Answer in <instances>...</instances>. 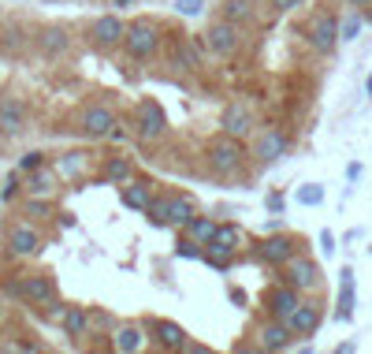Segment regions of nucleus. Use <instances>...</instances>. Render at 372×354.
Returning <instances> with one entry per match:
<instances>
[{
  "instance_id": "nucleus-20",
  "label": "nucleus",
  "mask_w": 372,
  "mask_h": 354,
  "mask_svg": "<svg viewBox=\"0 0 372 354\" xmlns=\"http://www.w3.org/2000/svg\"><path fill=\"white\" fill-rule=\"evenodd\" d=\"M257 336H261V347H264V350H287V347H290V339H294L290 324H287V321H275V317L264 324Z\"/></svg>"
},
{
  "instance_id": "nucleus-31",
  "label": "nucleus",
  "mask_w": 372,
  "mask_h": 354,
  "mask_svg": "<svg viewBox=\"0 0 372 354\" xmlns=\"http://www.w3.org/2000/svg\"><path fill=\"white\" fill-rule=\"evenodd\" d=\"M86 164V153H63L60 164H56V176H78Z\"/></svg>"
},
{
  "instance_id": "nucleus-28",
  "label": "nucleus",
  "mask_w": 372,
  "mask_h": 354,
  "mask_svg": "<svg viewBox=\"0 0 372 354\" xmlns=\"http://www.w3.org/2000/svg\"><path fill=\"white\" fill-rule=\"evenodd\" d=\"M212 231H216V220H209V216H197L194 213L190 220H186V235H190L197 246H205L212 239Z\"/></svg>"
},
{
  "instance_id": "nucleus-37",
  "label": "nucleus",
  "mask_w": 372,
  "mask_h": 354,
  "mask_svg": "<svg viewBox=\"0 0 372 354\" xmlns=\"http://www.w3.org/2000/svg\"><path fill=\"white\" fill-rule=\"evenodd\" d=\"M302 4H305V0H272V11H294Z\"/></svg>"
},
{
  "instance_id": "nucleus-26",
  "label": "nucleus",
  "mask_w": 372,
  "mask_h": 354,
  "mask_svg": "<svg viewBox=\"0 0 372 354\" xmlns=\"http://www.w3.org/2000/svg\"><path fill=\"white\" fill-rule=\"evenodd\" d=\"M153 332H156L153 343L161 350H182V343H186V332L179 329V324H171V321H156Z\"/></svg>"
},
{
  "instance_id": "nucleus-35",
  "label": "nucleus",
  "mask_w": 372,
  "mask_h": 354,
  "mask_svg": "<svg viewBox=\"0 0 372 354\" xmlns=\"http://www.w3.org/2000/svg\"><path fill=\"white\" fill-rule=\"evenodd\" d=\"M42 164H45V153L30 149V153H23V161H19V172H34V168H42Z\"/></svg>"
},
{
  "instance_id": "nucleus-10",
  "label": "nucleus",
  "mask_w": 372,
  "mask_h": 354,
  "mask_svg": "<svg viewBox=\"0 0 372 354\" xmlns=\"http://www.w3.org/2000/svg\"><path fill=\"white\" fill-rule=\"evenodd\" d=\"M321 265H316L313 257H290L287 261V283L298 287V291H316L321 287Z\"/></svg>"
},
{
  "instance_id": "nucleus-6",
  "label": "nucleus",
  "mask_w": 372,
  "mask_h": 354,
  "mask_svg": "<svg viewBox=\"0 0 372 354\" xmlns=\"http://www.w3.org/2000/svg\"><path fill=\"white\" fill-rule=\"evenodd\" d=\"M164 130H168V116H164V109H161L156 101L145 97V101L138 104V112H135V138H142V142H156V138H164Z\"/></svg>"
},
{
  "instance_id": "nucleus-18",
  "label": "nucleus",
  "mask_w": 372,
  "mask_h": 354,
  "mask_svg": "<svg viewBox=\"0 0 372 354\" xmlns=\"http://www.w3.org/2000/svg\"><path fill=\"white\" fill-rule=\"evenodd\" d=\"M257 257L264 265H287V261L294 257V243H290L287 235H272V239L257 243Z\"/></svg>"
},
{
  "instance_id": "nucleus-8",
  "label": "nucleus",
  "mask_w": 372,
  "mask_h": 354,
  "mask_svg": "<svg viewBox=\"0 0 372 354\" xmlns=\"http://www.w3.org/2000/svg\"><path fill=\"white\" fill-rule=\"evenodd\" d=\"M254 130H257V112L249 101H231L228 109H223V135L249 138Z\"/></svg>"
},
{
  "instance_id": "nucleus-27",
  "label": "nucleus",
  "mask_w": 372,
  "mask_h": 354,
  "mask_svg": "<svg viewBox=\"0 0 372 354\" xmlns=\"http://www.w3.org/2000/svg\"><path fill=\"white\" fill-rule=\"evenodd\" d=\"M153 202V183H127L123 187V205L135 209V213H145V205Z\"/></svg>"
},
{
  "instance_id": "nucleus-2",
  "label": "nucleus",
  "mask_w": 372,
  "mask_h": 354,
  "mask_svg": "<svg viewBox=\"0 0 372 354\" xmlns=\"http://www.w3.org/2000/svg\"><path fill=\"white\" fill-rule=\"evenodd\" d=\"M209 168L216 176H238L246 164V149H242V138H231V135H216L209 142Z\"/></svg>"
},
{
  "instance_id": "nucleus-30",
  "label": "nucleus",
  "mask_w": 372,
  "mask_h": 354,
  "mask_svg": "<svg viewBox=\"0 0 372 354\" xmlns=\"http://www.w3.org/2000/svg\"><path fill=\"white\" fill-rule=\"evenodd\" d=\"M339 317H354V272H342V295H339Z\"/></svg>"
},
{
  "instance_id": "nucleus-34",
  "label": "nucleus",
  "mask_w": 372,
  "mask_h": 354,
  "mask_svg": "<svg viewBox=\"0 0 372 354\" xmlns=\"http://www.w3.org/2000/svg\"><path fill=\"white\" fill-rule=\"evenodd\" d=\"M361 23H365L361 16H350L347 23H339V37H347V42H354V37L361 34Z\"/></svg>"
},
{
  "instance_id": "nucleus-16",
  "label": "nucleus",
  "mask_w": 372,
  "mask_h": 354,
  "mask_svg": "<svg viewBox=\"0 0 372 354\" xmlns=\"http://www.w3.org/2000/svg\"><path fill=\"white\" fill-rule=\"evenodd\" d=\"M197 213V202L190 194H168L164 198V228H186V220Z\"/></svg>"
},
{
  "instance_id": "nucleus-7",
  "label": "nucleus",
  "mask_w": 372,
  "mask_h": 354,
  "mask_svg": "<svg viewBox=\"0 0 372 354\" xmlns=\"http://www.w3.org/2000/svg\"><path fill=\"white\" fill-rule=\"evenodd\" d=\"M78 130L86 138H112L116 135V112L108 104H86L78 116Z\"/></svg>"
},
{
  "instance_id": "nucleus-38",
  "label": "nucleus",
  "mask_w": 372,
  "mask_h": 354,
  "mask_svg": "<svg viewBox=\"0 0 372 354\" xmlns=\"http://www.w3.org/2000/svg\"><path fill=\"white\" fill-rule=\"evenodd\" d=\"M321 243H324V250H328V254L335 250V246H331V243H335V239H331V231H324V235H321Z\"/></svg>"
},
{
  "instance_id": "nucleus-4",
  "label": "nucleus",
  "mask_w": 372,
  "mask_h": 354,
  "mask_svg": "<svg viewBox=\"0 0 372 354\" xmlns=\"http://www.w3.org/2000/svg\"><path fill=\"white\" fill-rule=\"evenodd\" d=\"M205 49L212 52V56H235V52L242 49V26L220 16L205 30Z\"/></svg>"
},
{
  "instance_id": "nucleus-21",
  "label": "nucleus",
  "mask_w": 372,
  "mask_h": 354,
  "mask_svg": "<svg viewBox=\"0 0 372 354\" xmlns=\"http://www.w3.org/2000/svg\"><path fill=\"white\" fill-rule=\"evenodd\" d=\"M171 63H175L179 71H197L202 68V45H197L194 37H179L175 52H171Z\"/></svg>"
},
{
  "instance_id": "nucleus-3",
  "label": "nucleus",
  "mask_w": 372,
  "mask_h": 354,
  "mask_svg": "<svg viewBox=\"0 0 372 354\" xmlns=\"http://www.w3.org/2000/svg\"><path fill=\"white\" fill-rule=\"evenodd\" d=\"M123 49L130 60H149L156 49H161V26L153 19H138L123 30Z\"/></svg>"
},
{
  "instance_id": "nucleus-11",
  "label": "nucleus",
  "mask_w": 372,
  "mask_h": 354,
  "mask_svg": "<svg viewBox=\"0 0 372 354\" xmlns=\"http://www.w3.org/2000/svg\"><path fill=\"white\" fill-rule=\"evenodd\" d=\"M335 42H339V19L331 16V11H321V16H313V23H309V45L328 56V52L335 49Z\"/></svg>"
},
{
  "instance_id": "nucleus-1",
  "label": "nucleus",
  "mask_w": 372,
  "mask_h": 354,
  "mask_svg": "<svg viewBox=\"0 0 372 354\" xmlns=\"http://www.w3.org/2000/svg\"><path fill=\"white\" fill-rule=\"evenodd\" d=\"M4 291H8L11 298H19V303L34 306V310L63 313V310H56V306H60V303H56V280H52L49 272H19V276L4 280Z\"/></svg>"
},
{
  "instance_id": "nucleus-32",
  "label": "nucleus",
  "mask_w": 372,
  "mask_h": 354,
  "mask_svg": "<svg viewBox=\"0 0 372 354\" xmlns=\"http://www.w3.org/2000/svg\"><path fill=\"white\" fill-rule=\"evenodd\" d=\"M298 202H302V205H321V202H324V187H321V183L302 187V190H298Z\"/></svg>"
},
{
  "instance_id": "nucleus-24",
  "label": "nucleus",
  "mask_w": 372,
  "mask_h": 354,
  "mask_svg": "<svg viewBox=\"0 0 372 354\" xmlns=\"http://www.w3.org/2000/svg\"><path fill=\"white\" fill-rule=\"evenodd\" d=\"M26 190H30V198H49L52 190H56V168H34V172H26Z\"/></svg>"
},
{
  "instance_id": "nucleus-41",
  "label": "nucleus",
  "mask_w": 372,
  "mask_h": 354,
  "mask_svg": "<svg viewBox=\"0 0 372 354\" xmlns=\"http://www.w3.org/2000/svg\"><path fill=\"white\" fill-rule=\"evenodd\" d=\"M365 90H368V94H372V75H368V78H365Z\"/></svg>"
},
{
  "instance_id": "nucleus-25",
  "label": "nucleus",
  "mask_w": 372,
  "mask_h": 354,
  "mask_svg": "<svg viewBox=\"0 0 372 354\" xmlns=\"http://www.w3.org/2000/svg\"><path fill=\"white\" fill-rule=\"evenodd\" d=\"M101 179L104 183H130L135 179V161H130V157H108V161H104V168H101Z\"/></svg>"
},
{
  "instance_id": "nucleus-22",
  "label": "nucleus",
  "mask_w": 372,
  "mask_h": 354,
  "mask_svg": "<svg viewBox=\"0 0 372 354\" xmlns=\"http://www.w3.org/2000/svg\"><path fill=\"white\" fill-rule=\"evenodd\" d=\"M112 347H116L119 354H135V350H142V347H145V329H142V324H135V321L119 324Z\"/></svg>"
},
{
  "instance_id": "nucleus-42",
  "label": "nucleus",
  "mask_w": 372,
  "mask_h": 354,
  "mask_svg": "<svg viewBox=\"0 0 372 354\" xmlns=\"http://www.w3.org/2000/svg\"><path fill=\"white\" fill-rule=\"evenodd\" d=\"M365 8H368V11H365V19H368V23H372V4H365Z\"/></svg>"
},
{
  "instance_id": "nucleus-23",
  "label": "nucleus",
  "mask_w": 372,
  "mask_h": 354,
  "mask_svg": "<svg viewBox=\"0 0 372 354\" xmlns=\"http://www.w3.org/2000/svg\"><path fill=\"white\" fill-rule=\"evenodd\" d=\"M37 45H42L45 56H63V52L71 49V34L63 30V26H45L42 37H37Z\"/></svg>"
},
{
  "instance_id": "nucleus-12",
  "label": "nucleus",
  "mask_w": 372,
  "mask_h": 354,
  "mask_svg": "<svg viewBox=\"0 0 372 354\" xmlns=\"http://www.w3.org/2000/svg\"><path fill=\"white\" fill-rule=\"evenodd\" d=\"M235 246H238V228H235V224H216V231H212V239L205 243V250H209L205 257H209L216 269H223V265H228L223 257H231V250H235Z\"/></svg>"
},
{
  "instance_id": "nucleus-5",
  "label": "nucleus",
  "mask_w": 372,
  "mask_h": 354,
  "mask_svg": "<svg viewBox=\"0 0 372 354\" xmlns=\"http://www.w3.org/2000/svg\"><path fill=\"white\" fill-rule=\"evenodd\" d=\"M4 250L11 254V257H37L45 250V239H42V231H37L34 224H26V220H16V224L8 228V235H4Z\"/></svg>"
},
{
  "instance_id": "nucleus-39",
  "label": "nucleus",
  "mask_w": 372,
  "mask_h": 354,
  "mask_svg": "<svg viewBox=\"0 0 372 354\" xmlns=\"http://www.w3.org/2000/svg\"><path fill=\"white\" fill-rule=\"evenodd\" d=\"M112 8H130V4H138V0H108Z\"/></svg>"
},
{
  "instance_id": "nucleus-13",
  "label": "nucleus",
  "mask_w": 372,
  "mask_h": 354,
  "mask_svg": "<svg viewBox=\"0 0 372 354\" xmlns=\"http://www.w3.org/2000/svg\"><path fill=\"white\" fill-rule=\"evenodd\" d=\"M298 287H290V283H279V287H272L268 295H264V310H268V317H275V321H287L290 313L298 310Z\"/></svg>"
},
{
  "instance_id": "nucleus-17",
  "label": "nucleus",
  "mask_w": 372,
  "mask_h": 354,
  "mask_svg": "<svg viewBox=\"0 0 372 354\" xmlns=\"http://www.w3.org/2000/svg\"><path fill=\"white\" fill-rule=\"evenodd\" d=\"M321 321H324V313H321L316 303H298V310L287 317V324H290L294 336H313L316 329H321Z\"/></svg>"
},
{
  "instance_id": "nucleus-19",
  "label": "nucleus",
  "mask_w": 372,
  "mask_h": 354,
  "mask_svg": "<svg viewBox=\"0 0 372 354\" xmlns=\"http://www.w3.org/2000/svg\"><path fill=\"white\" fill-rule=\"evenodd\" d=\"M60 324H63V336H71L78 343L82 336H89V310L86 306H63Z\"/></svg>"
},
{
  "instance_id": "nucleus-14",
  "label": "nucleus",
  "mask_w": 372,
  "mask_h": 354,
  "mask_svg": "<svg viewBox=\"0 0 372 354\" xmlns=\"http://www.w3.org/2000/svg\"><path fill=\"white\" fill-rule=\"evenodd\" d=\"M123 30H127V23L119 16H101L89 26V42L97 49H116V45H123Z\"/></svg>"
},
{
  "instance_id": "nucleus-36",
  "label": "nucleus",
  "mask_w": 372,
  "mask_h": 354,
  "mask_svg": "<svg viewBox=\"0 0 372 354\" xmlns=\"http://www.w3.org/2000/svg\"><path fill=\"white\" fill-rule=\"evenodd\" d=\"M52 213V205L45 202V198H30V202H26V216H37V220H42V216H49Z\"/></svg>"
},
{
  "instance_id": "nucleus-9",
  "label": "nucleus",
  "mask_w": 372,
  "mask_h": 354,
  "mask_svg": "<svg viewBox=\"0 0 372 354\" xmlns=\"http://www.w3.org/2000/svg\"><path fill=\"white\" fill-rule=\"evenodd\" d=\"M287 149H290V142H287V135H283L279 127H264V130H257V138H254V157H257L261 164H275V161H283Z\"/></svg>"
},
{
  "instance_id": "nucleus-40",
  "label": "nucleus",
  "mask_w": 372,
  "mask_h": 354,
  "mask_svg": "<svg viewBox=\"0 0 372 354\" xmlns=\"http://www.w3.org/2000/svg\"><path fill=\"white\" fill-rule=\"evenodd\" d=\"M347 4H354V8H365V4H372V0H347Z\"/></svg>"
},
{
  "instance_id": "nucleus-15",
  "label": "nucleus",
  "mask_w": 372,
  "mask_h": 354,
  "mask_svg": "<svg viewBox=\"0 0 372 354\" xmlns=\"http://www.w3.org/2000/svg\"><path fill=\"white\" fill-rule=\"evenodd\" d=\"M26 130V104L19 97H0V135L16 138Z\"/></svg>"
},
{
  "instance_id": "nucleus-33",
  "label": "nucleus",
  "mask_w": 372,
  "mask_h": 354,
  "mask_svg": "<svg viewBox=\"0 0 372 354\" xmlns=\"http://www.w3.org/2000/svg\"><path fill=\"white\" fill-rule=\"evenodd\" d=\"M175 11L186 16V19H197L205 11V0H175Z\"/></svg>"
},
{
  "instance_id": "nucleus-29",
  "label": "nucleus",
  "mask_w": 372,
  "mask_h": 354,
  "mask_svg": "<svg viewBox=\"0 0 372 354\" xmlns=\"http://www.w3.org/2000/svg\"><path fill=\"white\" fill-rule=\"evenodd\" d=\"M223 19L246 26L249 19H254V0H223Z\"/></svg>"
}]
</instances>
